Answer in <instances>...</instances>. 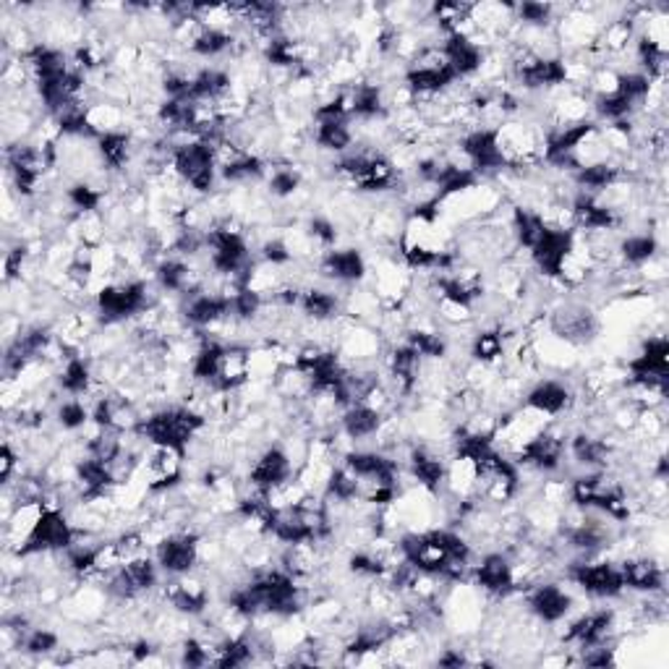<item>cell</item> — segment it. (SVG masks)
<instances>
[{"label":"cell","instance_id":"obj_1","mask_svg":"<svg viewBox=\"0 0 669 669\" xmlns=\"http://www.w3.org/2000/svg\"><path fill=\"white\" fill-rule=\"evenodd\" d=\"M170 165H174L176 176L199 197H210L218 183V160L215 147L202 140H186L174 144L170 152Z\"/></svg>","mask_w":669,"mask_h":669},{"label":"cell","instance_id":"obj_2","mask_svg":"<svg viewBox=\"0 0 669 669\" xmlns=\"http://www.w3.org/2000/svg\"><path fill=\"white\" fill-rule=\"evenodd\" d=\"M74 542H76V528L71 519L66 515V510L43 508L37 523H34L32 534L26 536V542L13 551V555H16L19 560H26V557L45 555V551H66Z\"/></svg>","mask_w":669,"mask_h":669},{"label":"cell","instance_id":"obj_3","mask_svg":"<svg viewBox=\"0 0 669 669\" xmlns=\"http://www.w3.org/2000/svg\"><path fill=\"white\" fill-rule=\"evenodd\" d=\"M568 578L578 589L596 599H620L625 594V581L620 562L606 557H591V560H576L568 565Z\"/></svg>","mask_w":669,"mask_h":669},{"label":"cell","instance_id":"obj_4","mask_svg":"<svg viewBox=\"0 0 669 669\" xmlns=\"http://www.w3.org/2000/svg\"><path fill=\"white\" fill-rule=\"evenodd\" d=\"M186 453L168 445H147L140 471L147 481L149 494H168L181 487Z\"/></svg>","mask_w":669,"mask_h":669},{"label":"cell","instance_id":"obj_5","mask_svg":"<svg viewBox=\"0 0 669 669\" xmlns=\"http://www.w3.org/2000/svg\"><path fill=\"white\" fill-rule=\"evenodd\" d=\"M547 330L549 335H555L557 341L570 343V346H583V343H591L602 330V322H599L596 312L586 303H562L560 309L547 314Z\"/></svg>","mask_w":669,"mask_h":669},{"label":"cell","instance_id":"obj_6","mask_svg":"<svg viewBox=\"0 0 669 669\" xmlns=\"http://www.w3.org/2000/svg\"><path fill=\"white\" fill-rule=\"evenodd\" d=\"M199 542H202V534L191 528L170 531L168 536H163L155 544V560L165 576L176 578L194 572L199 565Z\"/></svg>","mask_w":669,"mask_h":669},{"label":"cell","instance_id":"obj_7","mask_svg":"<svg viewBox=\"0 0 669 669\" xmlns=\"http://www.w3.org/2000/svg\"><path fill=\"white\" fill-rule=\"evenodd\" d=\"M296 471H299V466L293 464V458L288 455L286 447L270 445V447H265V450H261L257 458H254L252 468H248L246 484L267 494L272 487H278L288 479H293Z\"/></svg>","mask_w":669,"mask_h":669},{"label":"cell","instance_id":"obj_8","mask_svg":"<svg viewBox=\"0 0 669 669\" xmlns=\"http://www.w3.org/2000/svg\"><path fill=\"white\" fill-rule=\"evenodd\" d=\"M458 147L479 176L502 174V170H508V165L500 155V147H497V129L479 126L466 131V134H460Z\"/></svg>","mask_w":669,"mask_h":669},{"label":"cell","instance_id":"obj_9","mask_svg":"<svg viewBox=\"0 0 669 669\" xmlns=\"http://www.w3.org/2000/svg\"><path fill=\"white\" fill-rule=\"evenodd\" d=\"M526 604L534 620L544 625H557L568 620L572 610V596L565 586L555 581H539L526 591Z\"/></svg>","mask_w":669,"mask_h":669},{"label":"cell","instance_id":"obj_10","mask_svg":"<svg viewBox=\"0 0 669 669\" xmlns=\"http://www.w3.org/2000/svg\"><path fill=\"white\" fill-rule=\"evenodd\" d=\"M471 581L473 586H479L481 591H487V594L497 599L519 594L513 578V560H510L508 551H489V555L481 557V562L473 565Z\"/></svg>","mask_w":669,"mask_h":669},{"label":"cell","instance_id":"obj_11","mask_svg":"<svg viewBox=\"0 0 669 669\" xmlns=\"http://www.w3.org/2000/svg\"><path fill=\"white\" fill-rule=\"evenodd\" d=\"M163 599L174 606L178 615L199 617L210 610L212 594H210V586H207L202 578L189 572V576H176L174 581L165 586Z\"/></svg>","mask_w":669,"mask_h":669},{"label":"cell","instance_id":"obj_12","mask_svg":"<svg viewBox=\"0 0 669 669\" xmlns=\"http://www.w3.org/2000/svg\"><path fill=\"white\" fill-rule=\"evenodd\" d=\"M316 272L324 280L341 282V286H358L367 278L369 265L358 248H330L316 261Z\"/></svg>","mask_w":669,"mask_h":669},{"label":"cell","instance_id":"obj_13","mask_svg":"<svg viewBox=\"0 0 669 669\" xmlns=\"http://www.w3.org/2000/svg\"><path fill=\"white\" fill-rule=\"evenodd\" d=\"M572 236H576V231H549L547 227L544 236L536 241V246L528 252L531 265L536 267V272H539L544 280H557L562 261L568 259L572 248Z\"/></svg>","mask_w":669,"mask_h":669},{"label":"cell","instance_id":"obj_14","mask_svg":"<svg viewBox=\"0 0 669 669\" xmlns=\"http://www.w3.org/2000/svg\"><path fill=\"white\" fill-rule=\"evenodd\" d=\"M576 395L560 379H539L534 388L523 392V405L547 419H560L576 405Z\"/></svg>","mask_w":669,"mask_h":669},{"label":"cell","instance_id":"obj_15","mask_svg":"<svg viewBox=\"0 0 669 669\" xmlns=\"http://www.w3.org/2000/svg\"><path fill=\"white\" fill-rule=\"evenodd\" d=\"M623 570L625 591H638V594H661L665 591L667 576L665 565L651 555H631L620 562Z\"/></svg>","mask_w":669,"mask_h":669},{"label":"cell","instance_id":"obj_16","mask_svg":"<svg viewBox=\"0 0 669 669\" xmlns=\"http://www.w3.org/2000/svg\"><path fill=\"white\" fill-rule=\"evenodd\" d=\"M443 51L447 55V64H450L453 74L458 76V81L479 76L481 66H484L487 47L473 43L471 37H464V34H447V37H443Z\"/></svg>","mask_w":669,"mask_h":669},{"label":"cell","instance_id":"obj_17","mask_svg":"<svg viewBox=\"0 0 669 669\" xmlns=\"http://www.w3.org/2000/svg\"><path fill=\"white\" fill-rule=\"evenodd\" d=\"M248 354H252V348L244 346V343H227L223 358H220L218 377L212 384L223 392L244 390L246 384L252 382V375H248Z\"/></svg>","mask_w":669,"mask_h":669},{"label":"cell","instance_id":"obj_18","mask_svg":"<svg viewBox=\"0 0 669 669\" xmlns=\"http://www.w3.org/2000/svg\"><path fill=\"white\" fill-rule=\"evenodd\" d=\"M382 422H384V413L369 409V405L364 403H356L343 411L341 430L350 443H367V439L377 437L379 430H382Z\"/></svg>","mask_w":669,"mask_h":669},{"label":"cell","instance_id":"obj_19","mask_svg":"<svg viewBox=\"0 0 669 669\" xmlns=\"http://www.w3.org/2000/svg\"><path fill=\"white\" fill-rule=\"evenodd\" d=\"M661 254V241L654 231H640V233H627L617 241V257L625 267H644L646 261H651L654 257Z\"/></svg>","mask_w":669,"mask_h":669},{"label":"cell","instance_id":"obj_20","mask_svg":"<svg viewBox=\"0 0 669 669\" xmlns=\"http://www.w3.org/2000/svg\"><path fill=\"white\" fill-rule=\"evenodd\" d=\"M354 119H330V121H314V144L320 149L337 152V155H346L354 147L356 131L350 126Z\"/></svg>","mask_w":669,"mask_h":669},{"label":"cell","instance_id":"obj_21","mask_svg":"<svg viewBox=\"0 0 669 669\" xmlns=\"http://www.w3.org/2000/svg\"><path fill=\"white\" fill-rule=\"evenodd\" d=\"M94 388V369L85 356H74L58 371V390L68 398H87Z\"/></svg>","mask_w":669,"mask_h":669},{"label":"cell","instance_id":"obj_22","mask_svg":"<svg viewBox=\"0 0 669 669\" xmlns=\"http://www.w3.org/2000/svg\"><path fill=\"white\" fill-rule=\"evenodd\" d=\"M299 309H301L303 316H306L309 322L327 324V322H335L337 316H341L343 301L337 299V296L333 291H324V288L309 286L306 291H303V296H301Z\"/></svg>","mask_w":669,"mask_h":669},{"label":"cell","instance_id":"obj_23","mask_svg":"<svg viewBox=\"0 0 669 669\" xmlns=\"http://www.w3.org/2000/svg\"><path fill=\"white\" fill-rule=\"evenodd\" d=\"M508 354V343L505 337H502V333L497 327H487V330H479V333L473 335L471 341V361H479V364H500L502 358H505Z\"/></svg>","mask_w":669,"mask_h":669},{"label":"cell","instance_id":"obj_24","mask_svg":"<svg viewBox=\"0 0 669 669\" xmlns=\"http://www.w3.org/2000/svg\"><path fill=\"white\" fill-rule=\"evenodd\" d=\"M515 22L523 30H551L557 22V5L539 3V0H526V3L515 5Z\"/></svg>","mask_w":669,"mask_h":669},{"label":"cell","instance_id":"obj_25","mask_svg":"<svg viewBox=\"0 0 669 669\" xmlns=\"http://www.w3.org/2000/svg\"><path fill=\"white\" fill-rule=\"evenodd\" d=\"M123 570H126V576L131 578V583L136 586V591L140 594H149V591H155L157 581H160V565L157 560H152L149 555L136 557V560H131L123 565Z\"/></svg>","mask_w":669,"mask_h":669},{"label":"cell","instance_id":"obj_26","mask_svg":"<svg viewBox=\"0 0 669 669\" xmlns=\"http://www.w3.org/2000/svg\"><path fill=\"white\" fill-rule=\"evenodd\" d=\"M55 422H58L64 432H79L92 422V411H89V405L81 398H68L55 411Z\"/></svg>","mask_w":669,"mask_h":669},{"label":"cell","instance_id":"obj_27","mask_svg":"<svg viewBox=\"0 0 669 669\" xmlns=\"http://www.w3.org/2000/svg\"><path fill=\"white\" fill-rule=\"evenodd\" d=\"M60 646L58 633L47 631V627H30V633L24 636L22 648L30 657H47V654H55Z\"/></svg>","mask_w":669,"mask_h":669},{"label":"cell","instance_id":"obj_28","mask_svg":"<svg viewBox=\"0 0 669 669\" xmlns=\"http://www.w3.org/2000/svg\"><path fill=\"white\" fill-rule=\"evenodd\" d=\"M434 312H437V320L450 324V327H464V324L473 322V306H468V303L460 301H450V299H437L434 303Z\"/></svg>","mask_w":669,"mask_h":669},{"label":"cell","instance_id":"obj_29","mask_svg":"<svg viewBox=\"0 0 669 669\" xmlns=\"http://www.w3.org/2000/svg\"><path fill=\"white\" fill-rule=\"evenodd\" d=\"M306 233H309V238H312L314 244L322 248V252H330V248H335L337 238H341V233H337V225L327 215L309 218Z\"/></svg>","mask_w":669,"mask_h":669}]
</instances>
